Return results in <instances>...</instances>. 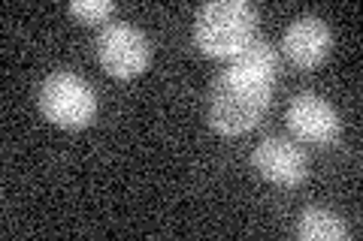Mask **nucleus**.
I'll list each match as a JSON object with an SVG mask.
<instances>
[{
    "mask_svg": "<svg viewBox=\"0 0 363 241\" xmlns=\"http://www.w3.org/2000/svg\"><path fill=\"white\" fill-rule=\"evenodd\" d=\"M97 57L104 70L116 78H133L149 66V40L130 21H109L97 33Z\"/></svg>",
    "mask_w": 363,
    "mask_h": 241,
    "instance_id": "4",
    "label": "nucleus"
},
{
    "mask_svg": "<svg viewBox=\"0 0 363 241\" xmlns=\"http://www.w3.org/2000/svg\"><path fill=\"white\" fill-rule=\"evenodd\" d=\"M37 102H40V112L45 118L64 130L88 127L97 112L94 88H91L82 76H76L70 70H58L45 78L40 85Z\"/></svg>",
    "mask_w": 363,
    "mask_h": 241,
    "instance_id": "3",
    "label": "nucleus"
},
{
    "mask_svg": "<svg viewBox=\"0 0 363 241\" xmlns=\"http://www.w3.org/2000/svg\"><path fill=\"white\" fill-rule=\"evenodd\" d=\"M257 9L248 0H209L194 16V42L209 57H230L257 37Z\"/></svg>",
    "mask_w": 363,
    "mask_h": 241,
    "instance_id": "1",
    "label": "nucleus"
},
{
    "mask_svg": "<svg viewBox=\"0 0 363 241\" xmlns=\"http://www.w3.org/2000/svg\"><path fill=\"white\" fill-rule=\"evenodd\" d=\"M252 166L276 187H297L309 175V157L285 136H267L252 151Z\"/></svg>",
    "mask_w": 363,
    "mask_h": 241,
    "instance_id": "5",
    "label": "nucleus"
},
{
    "mask_svg": "<svg viewBox=\"0 0 363 241\" xmlns=\"http://www.w3.org/2000/svg\"><path fill=\"white\" fill-rule=\"evenodd\" d=\"M269 100H272L269 85L245 82V78L221 73L212 82L209 106H206L212 130H218L221 136H240L245 130H252L267 114Z\"/></svg>",
    "mask_w": 363,
    "mask_h": 241,
    "instance_id": "2",
    "label": "nucleus"
},
{
    "mask_svg": "<svg viewBox=\"0 0 363 241\" xmlns=\"http://www.w3.org/2000/svg\"><path fill=\"white\" fill-rule=\"evenodd\" d=\"M288 130L297 136L300 142L309 145H333L342 133V121H339L336 109L327 100H321L312 90H303L288 102L285 112Z\"/></svg>",
    "mask_w": 363,
    "mask_h": 241,
    "instance_id": "6",
    "label": "nucleus"
},
{
    "mask_svg": "<svg viewBox=\"0 0 363 241\" xmlns=\"http://www.w3.org/2000/svg\"><path fill=\"white\" fill-rule=\"evenodd\" d=\"M297 235L303 241H339V238L348 235V226L336 211H327V208L312 205V208H306L300 214Z\"/></svg>",
    "mask_w": 363,
    "mask_h": 241,
    "instance_id": "9",
    "label": "nucleus"
},
{
    "mask_svg": "<svg viewBox=\"0 0 363 241\" xmlns=\"http://www.w3.org/2000/svg\"><path fill=\"white\" fill-rule=\"evenodd\" d=\"M236 78H245V82H257V85H276V78L281 73V61H279V49L269 40L255 37L245 45L242 52H236L227 64V70Z\"/></svg>",
    "mask_w": 363,
    "mask_h": 241,
    "instance_id": "8",
    "label": "nucleus"
},
{
    "mask_svg": "<svg viewBox=\"0 0 363 241\" xmlns=\"http://www.w3.org/2000/svg\"><path fill=\"white\" fill-rule=\"evenodd\" d=\"M67 13L82 18V21L100 25V21H109V16L116 13V4H112V0H73V4L67 6Z\"/></svg>",
    "mask_w": 363,
    "mask_h": 241,
    "instance_id": "10",
    "label": "nucleus"
},
{
    "mask_svg": "<svg viewBox=\"0 0 363 241\" xmlns=\"http://www.w3.org/2000/svg\"><path fill=\"white\" fill-rule=\"evenodd\" d=\"M330 45H333V33L327 28V21L318 16L294 18L285 30V37H281V52H285V57L294 66H303V70L321 64L324 57L330 54Z\"/></svg>",
    "mask_w": 363,
    "mask_h": 241,
    "instance_id": "7",
    "label": "nucleus"
}]
</instances>
